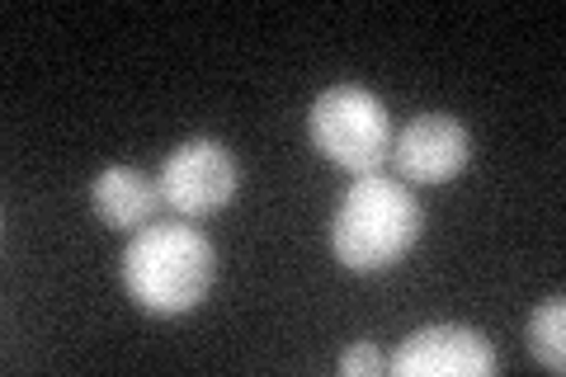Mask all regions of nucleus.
<instances>
[{"mask_svg":"<svg viewBox=\"0 0 566 377\" xmlns=\"http://www.w3.org/2000/svg\"><path fill=\"white\" fill-rule=\"evenodd\" d=\"M424 212L416 193L387 175H354L331 218V250L349 274H382L420 241Z\"/></svg>","mask_w":566,"mask_h":377,"instance_id":"nucleus-2","label":"nucleus"},{"mask_svg":"<svg viewBox=\"0 0 566 377\" xmlns=\"http://www.w3.org/2000/svg\"><path fill=\"white\" fill-rule=\"evenodd\" d=\"M118 274L142 312L185 316L208 297L212 279H218V250L189 222H151L133 231Z\"/></svg>","mask_w":566,"mask_h":377,"instance_id":"nucleus-1","label":"nucleus"},{"mask_svg":"<svg viewBox=\"0 0 566 377\" xmlns=\"http://www.w3.org/2000/svg\"><path fill=\"white\" fill-rule=\"evenodd\" d=\"M387 368L397 377H491L495 349L472 326H420L397 345Z\"/></svg>","mask_w":566,"mask_h":377,"instance_id":"nucleus-6","label":"nucleus"},{"mask_svg":"<svg viewBox=\"0 0 566 377\" xmlns=\"http://www.w3.org/2000/svg\"><path fill=\"white\" fill-rule=\"evenodd\" d=\"M156 185H161V199L180 212V218H212V212H222L237 199L241 166L227 142L189 137L166 156Z\"/></svg>","mask_w":566,"mask_h":377,"instance_id":"nucleus-4","label":"nucleus"},{"mask_svg":"<svg viewBox=\"0 0 566 377\" xmlns=\"http://www.w3.org/2000/svg\"><path fill=\"white\" fill-rule=\"evenodd\" d=\"M387 364H382V354H378V345L374 339H359V345H349L345 354H340V373L345 377H378Z\"/></svg>","mask_w":566,"mask_h":377,"instance_id":"nucleus-9","label":"nucleus"},{"mask_svg":"<svg viewBox=\"0 0 566 377\" xmlns=\"http://www.w3.org/2000/svg\"><path fill=\"white\" fill-rule=\"evenodd\" d=\"M392 160L406 185H449L472 166V133L453 114H416L397 133Z\"/></svg>","mask_w":566,"mask_h":377,"instance_id":"nucleus-5","label":"nucleus"},{"mask_svg":"<svg viewBox=\"0 0 566 377\" xmlns=\"http://www.w3.org/2000/svg\"><path fill=\"white\" fill-rule=\"evenodd\" d=\"M528 354L538 358L547 373H566V302L547 297L528 316Z\"/></svg>","mask_w":566,"mask_h":377,"instance_id":"nucleus-8","label":"nucleus"},{"mask_svg":"<svg viewBox=\"0 0 566 377\" xmlns=\"http://www.w3.org/2000/svg\"><path fill=\"white\" fill-rule=\"evenodd\" d=\"M161 185H156L151 175H142L137 166H109L95 175L91 185V208L104 227L114 231H142L156 222V212H161Z\"/></svg>","mask_w":566,"mask_h":377,"instance_id":"nucleus-7","label":"nucleus"},{"mask_svg":"<svg viewBox=\"0 0 566 377\" xmlns=\"http://www.w3.org/2000/svg\"><path fill=\"white\" fill-rule=\"evenodd\" d=\"M312 147L349 175H378L392 160V114L364 85H326L307 109Z\"/></svg>","mask_w":566,"mask_h":377,"instance_id":"nucleus-3","label":"nucleus"}]
</instances>
